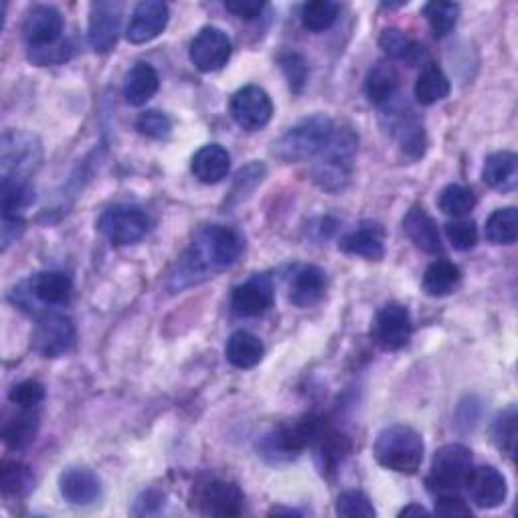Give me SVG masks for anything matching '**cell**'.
Wrapping results in <instances>:
<instances>
[{
    "instance_id": "cell-1",
    "label": "cell",
    "mask_w": 518,
    "mask_h": 518,
    "mask_svg": "<svg viewBox=\"0 0 518 518\" xmlns=\"http://www.w3.org/2000/svg\"><path fill=\"white\" fill-rule=\"evenodd\" d=\"M245 251V237L227 225H207L197 231L189 249L177 264V270L170 274L168 288L181 292L197 286L215 274L237 264Z\"/></svg>"
},
{
    "instance_id": "cell-2",
    "label": "cell",
    "mask_w": 518,
    "mask_h": 518,
    "mask_svg": "<svg viewBox=\"0 0 518 518\" xmlns=\"http://www.w3.org/2000/svg\"><path fill=\"white\" fill-rule=\"evenodd\" d=\"M357 150L359 136L353 128H334L330 140L316 156V162L312 166L314 183L328 193H340L347 189L353 179V160L357 156Z\"/></svg>"
},
{
    "instance_id": "cell-3",
    "label": "cell",
    "mask_w": 518,
    "mask_h": 518,
    "mask_svg": "<svg viewBox=\"0 0 518 518\" xmlns=\"http://www.w3.org/2000/svg\"><path fill=\"white\" fill-rule=\"evenodd\" d=\"M373 454L383 468L397 474L413 476L423 464L425 446L413 427L389 425L377 436Z\"/></svg>"
},
{
    "instance_id": "cell-4",
    "label": "cell",
    "mask_w": 518,
    "mask_h": 518,
    "mask_svg": "<svg viewBox=\"0 0 518 518\" xmlns=\"http://www.w3.org/2000/svg\"><path fill=\"white\" fill-rule=\"evenodd\" d=\"M334 132V122L324 114L302 118L274 142V156L286 164L316 158Z\"/></svg>"
},
{
    "instance_id": "cell-5",
    "label": "cell",
    "mask_w": 518,
    "mask_h": 518,
    "mask_svg": "<svg viewBox=\"0 0 518 518\" xmlns=\"http://www.w3.org/2000/svg\"><path fill=\"white\" fill-rule=\"evenodd\" d=\"M320 429H322L320 419L304 417L296 423L282 425V427L270 431V434L264 436L262 442L257 444V450L270 462L292 460L316 442Z\"/></svg>"
},
{
    "instance_id": "cell-6",
    "label": "cell",
    "mask_w": 518,
    "mask_h": 518,
    "mask_svg": "<svg viewBox=\"0 0 518 518\" xmlns=\"http://www.w3.org/2000/svg\"><path fill=\"white\" fill-rule=\"evenodd\" d=\"M472 470V452L462 444L442 446L431 460L427 488L438 494L458 492Z\"/></svg>"
},
{
    "instance_id": "cell-7",
    "label": "cell",
    "mask_w": 518,
    "mask_h": 518,
    "mask_svg": "<svg viewBox=\"0 0 518 518\" xmlns=\"http://www.w3.org/2000/svg\"><path fill=\"white\" fill-rule=\"evenodd\" d=\"M41 142L23 130H5L0 138V172L3 177H25L39 166Z\"/></svg>"
},
{
    "instance_id": "cell-8",
    "label": "cell",
    "mask_w": 518,
    "mask_h": 518,
    "mask_svg": "<svg viewBox=\"0 0 518 518\" xmlns=\"http://www.w3.org/2000/svg\"><path fill=\"white\" fill-rule=\"evenodd\" d=\"M100 233L114 245H134L148 235L150 219L134 205H112L98 219Z\"/></svg>"
},
{
    "instance_id": "cell-9",
    "label": "cell",
    "mask_w": 518,
    "mask_h": 518,
    "mask_svg": "<svg viewBox=\"0 0 518 518\" xmlns=\"http://www.w3.org/2000/svg\"><path fill=\"white\" fill-rule=\"evenodd\" d=\"M73 282L65 272H41L29 282L21 284L15 292V304L33 312V302L43 306H63L71 300Z\"/></svg>"
},
{
    "instance_id": "cell-10",
    "label": "cell",
    "mask_w": 518,
    "mask_h": 518,
    "mask_svg": "<svg viewBox=\"0 0 518 518\" xmlns=\"http://www.w3.org/2000/svg\"><path fill=\"white\" fill-rule=\"evenodd\" d=\"M231 118L247 132H257L270 124L274 116V104L268 92L259 85H245L233 94L229 104Z\"/></svg>"
},
{
    "instance_id": "cell-11",
    "label": "cell",
    "mask_w": 518,
    "mask_h": 518,
    "mask_svg": "<svg viewBox=\"0 0 518 518\" xmlns=\"http://www.w3.org/2000/svg\"><path fill=\"white\" fill-rule=\"evenodd\" d=\"M77 340L75 324L65 314H45L33 330V349L45 359L67 355Z\"/></svg>"
},
{
    "instance_id": "cell-12",
    "label": "cell",
    "mask_w": 518,
    "mask_h": 518,
    "mask_svg": "<svg viewBox=\"0 0 518 518\" xmlns=\"http://www.w3.org/2000/svg\"><path fill=\"white\" fill-rule=\"evenodd\" d=\"M233 53L229 35L219 27H203L191 41V63L203 73H215L223 69Z\"/></svg>"
},
{
    "instance_id": "cell-13",
    "label": "cell",
    "mask_w": 518,
    "mask_h": 518,
    "mask_svg": "<svg viewBox=\"0 0 518 518\" xmlns=\"http://www.w3.org/2000/svg\"><path fill=\"white\" fill-rule=\"evenodd\" d=\"M375 340L383 351H401L405 349L411 334H413V320L407 306L399 302L385 304L375 318L373 328Z\"/></svg>"
},
{
    "instance_id": "cell-14",
    "label": "cell",
    "mask_w": 518,
    "mask_h": 518,
    "mask_svg": "<svg viewBox=\"0 0 518 518\" xmlns=\"http://www.w3.org/2000/svg\"><path fill=\"white\" fill-rule=\"evenodd\" d=\"M274 306V284L270 276L255 274L231 294V310L239 318H255Z\"/></svg>"
},
{
    "instance_id": "cell-15",
    "label": "cell",
    "mask_w": 518,
    "mask_h": 518,
    "mask_svg": "<svg viewBox=\"0 0 518 518\" xmlns=\"http://www.w3.org/2000/svg\"><path fill=\"white\" fill-rule=\"evenodd\" d=\"M122 29V5L112 0H100L90 9L88 37L96 53H110L120 37Z\"/></svg>"
},
{
    "instance_id": "cell-16",
    "label": "cell",
    "mask_w": 518,
    "mask_h": 518,
    "mask_svg": "<svg viewBox=\"0 0 518 518\" xmlns=\"http://www.w3.org/2000/svg\"><path fill=\"white\" fill-rule=\"evenodd\" d=\"M63 27V15L55 7L37 5L23 21V37L29 43V49H45L61 41Z\"/></svg>"
},
{
    "instance_id": "cell-17",
    "label": "cell",
    "mask_w": 518,
    "mask_h": 518,
    "mask_svg": "<svg viewBox=\"0 0 518 518\" xmlns=\"http://www.w3.org/2000/svg\"><path fill=\"white\" fill-rule=\"evenodd\" d=\"M197 502L203 514L227 518L243 512L245 496L241 488L229 480H211L199 488Z\"/></svg>"
},
{
    "instance_id": "cell-18",
    "label": "cell",
    "mask_w": 518,
    "mask_h": 518,
    "mask_svg": "<svg viewBox=\"0 0 518 518\" xmlns=\"http://www.w3.org/2000/svg\"><path fill=\"white\" fill-rule=\"evenodd\" d=\"M464 488L470 500L480 508H498L504 504L508 494L506 478L494 466L472 468L466 476Z\"/></svg>"
},
{
    "instance_id": "cell-19",
    "label": "cell",
    "mask_w": 518,
    "mask_h": 518,
    "mask_svg": "<svg viewBox=\"0 0 518 518\" xmlns=\"http://www.w3.org/2000/svg\"><path fill=\"white\" fill-rule=\"evenodd\" d=\"M168 19L170 11L166 3H160V0H144L132 13L126 37L134 45L150 43L166 29Z\"/></svg>"
},
{
    "instance_id": "cell-20",
    "label": "cell",
    "mask_w": 518,
    "mask_h": 518,
    "mask_svg": "<svg viewBox=\"0 0 518 518\" xmlns=\"http://www.w3.org/2000/svg\"><path fill=\"white\" fill-rule=\"evenodd\" d=\"M59 492L73 506H92L102 498V480L90 468L73 466L61 472Z\"/></svg>"
},
{
    "instance_id": "cell-21",
    "label": "cell",
    "mask_w": 518,
    "mask_h": 518,
    "mask_svg": "<svg viewBox=\"0 0 518 518\" xmlns=\"http://www.w3.org/2000/svg\"><path fill=\"white\" fill-rule=\"evenodd\" d=\"M338 247L344 253L369 259V262H381L385 255V231L379 223L365 221L357 229L344 235Z\"/></svg>"
},
{
    "instance_id": "cell-22",
    "label": "cell",
    "mask_w": 518,
    "mask_h": 518,
    "mask_svg": "<svg viewBox=\"0 0 518 518\" xmlns=\"http://www.w3.org/2000/svg\"><path fill=\"white\" fill-rule=\"evenodd\" d=\"M231 168V154L221 144H207L191 158V172L203 185H217L227 179Z\"/></svg>"
},
{
    "instance_id": "cell-23",
    "label": "cell",
    "mask_w": 518,
    "mask_h": 518,
    "mask_svg": "<svg viewBox=\"0 0 518 518\" xmlns=\"http://www.w3.org/2000/svg\"><path fill=\"white\" fill-rule=\"evenodd\" d=\"M403 231L415 243L417 249H421L429 255L444 253L440 229H438L436 221L427 215V211L423 207H413V209L407 211V215L403 219Z\"/></svg>"
},
{
    "instance_id": "cell-24",
    "label": "cell",
    "mask_w": 518,
    "mask_h": 518,
    "mask_svg": "<svg viewBox=\"0 0 518 518\" xmlns=\"http://www.w3.org/2000/svg\"><path fill=\"white\" fill-rule=\"evenodd\" d=\"M326 288V272L318 266H304L290 280V302L298 308L316 306L324 298Z\"/></svg>"
},
{
    "instance_id": "cell-25",
    "label": "cell",
    "mask_w": 518,
    "mask_h": 518,
    "mask_svg": "<svg viewBox=\"0 0 518 518\" xmlns=\"http://www.w3.org/2000/svg\"><path fill=\"white\" fill-rule=\"evenodd\" d=\"M482 179L494 191H514L518 185V156L508 150L490 154L482 168Z\"/></svg>"
},
{
    "instance_id": "cell-26",
    "label": "cell",
    "mask_w": 518,
    "mask_h": 518,
    "mask_svg": "<svg viewBox=\"0 0 518 518\" xmlns=\"http://www.w3.org/2000/svg\"><path fill=\"white\" fill-rule=\"evenodd\" d=\"M160 88L158 71L146 63L138 61L124 77V98L130 106H144L148 104Z\"/></svg>"
},
{
    "instance_id": "cell-27",
    "label": "cell",
    "mask_w": 518,
    "mask_h": 518,
    "mask_svg": "<svg viewBox=\"0 0 518 518\" xmlns=\"http://www.w3.org/2000/svg\"><path fill=\"white\" fill-rule=\"evenodd\" d=\"M389 130L397 138L401 150L409 158H421L423 156L425 146H427V138H425L423 122L415 116V112L407 110V112L393 114Z\"/></svg>"
},
{
    "instance_id": "cell-28",
    "label": "cell",
    "mask_w": 518,
    "mask_h": 518,
    "mask_svg": "<svg viewBox=\"0 0 518 518\" xmlns=\"http://www.w3.org/2000/svg\"><path fill=\"white\" fill-rule=\"evenodd\" d=\"M399 73L391 63H377L365 77V96L373 106H389L399 92Z\"/></svg>"
},
{
    "instance_id": "cell-29",
    "label": "cell",
    "mask_w": 518,
    "mask_h": 518,
    "mask_svg": "<svg viewBox=\"0 0 518 518\" xmlns=\"http://www.w3.org/2000/svg\"><path fill=\"white\" fill-rule=\"evenodd\" d=\"M379 45L381 49L395 61H403L409 67H417V65H427L429 53L423 45H419L417 41H413L409 35H405L401 29H385L379 37Z\"/></svg>"
},
{
    "instance_id": "cell-30",
    "label": "cell",
    "mask_w": 518,
    "mask_h": 518,
    "mask_svg": "<svg viewBox=\"0 0 518 518\" xmlns=\"http://www.w3.org/2000/svg\"><path fill=\"white\" fill-rule=\"evenodd\" d=\"M264 342L259 340V336L247 332V330H237L229 336L227 347H225V357L235 369H253L264 359Z\"/></svg>"
},
{
    "instance_id": "cell-31",
    "label": "cell",
    "mask_w": 518,
    "mask_h": 518,
    "mask_svg": "<svg viewBox=\"0 0 518 518\" xmlns=\"http://www.w3.org/2000/svg\"><path fill=\"white\" fill-rule=\"evenodd\" d=\"M450 90H452V83H450L448 75L434 61L423 65L421 73L417 75L415 88H413L415 100L421 106H434V104L446 100L450 96Z\"/></svg>"
},
{
    "instance_id": "cell-32",
    "label": "cell",
    "mask_w": 518,
    "mask_h": 518,
    "mask_svg": "<svg viewBox=\"0 0 518 518\" xmlns=\"http://www.w3.org/2000/svg\"><path fill=\"white\" fill-rule=\"evenodd\" d=\"M462 282V270L448 259H436L423 274V292L431 298H444L458 290Z\"/></svg>"
},
{
    "instance_id": "cell-33",
    "label": "cell",
    "mask_w": 518,
    "mask_h": 518,
    "mask_svg": "<svg viewBox=\"0 0 518 518\" xmlns=\"http://www.w3.org/2000/svg\"><path fill=\"white\" fill-rule=\"evenodd\" d=\"M39 415L33 413V409H21L19 415L5 421L3 425V442L11 450H25L29 448L37 434H39Z\"/></svg>"
},
{
    "instance_id": "cell-34",
    "label": "cell",
    "mask_w": 518,
    "mask_h": 518,
    "mask_svg": "<svg viewBox=\"0 0 518 518\" xmlns=\"http://www.w3.org/2000/svg\"><path fill=\"white\" fill-rule=\"evenodd\" d=\"M35 201V191L25 177H3L0 181V209L3 217H21Z\"/></svg>"
},
{
    "instance_id": "cell-35",
    "label": "cell",
    "mask_w": 518,
    "mask_h": 518,
    "mask_svg": "<svg viewBox=\"0 0 518 518\" xmlns=\"http://www.w3.org/2000/svg\"><path fill=\"white\" fill-rule=\"evenodd\" d=\"M484 233L494 245H512L518 239V211L514 207L496 209L488 217Z\"/></svg>"
},
{
    "instance_id": "cell-36",
    "label": "cell",
    "mask_w": 518,
    "mask_h": 518,
    "mask_svg": "<svg viewBox=\"0 0 518 518\" xmlns=\"http://www.w3.org/2000/svg\"><path fill=\"white\" fill-rule=\"evenodd\" d=\"M35 476L29 466L17 460H5L0 466V488L5 496H25L33 490Z\"/></svg>"
},
{
    "instance_id": "cell-37",
    "label": "cell",
    "mask_w": 518,
    "mask_h": 518,
    "mask_svg": "<svg viewBox=\"0 0 518 518\" xmlns=\"http://www.w3.org/2000/svg\"><path fill=\"white\" fill-rule=\"evenodd\" d=\"M423 15L438 39H444L454 31L460 19V5L448 3V0H434L423 7Z\"/></svg>"
},
{
    "instance_id": "cell-38",
    "label": "cell",
    "mask_w": 518,
    "mask_h": 518,
    "mask_svg": "<svg viewBox=\"0 0 518 518\" xmlns=\"http://www.w3.org/2000/svg\"><path fill=\"white\" fill-rule=\"evenodd\" d=\"M318 444V460H320V468L322 472L326 470H334L342 458L349 454V440L340 436L338 431H332V429H320V434L316 438Z\"/></svg>"
},
{
    "instance_id": "cell-39",
    "label": "cell",
    "mask_w": 518,
    "mask_h": 518,
    "mask_svg": "<svg viewBox=\"0 0 518 518\" xmlns=\"http://www.w3.org/2000/svg\"><path fill=\"white\" fill-rule=\"evenodd\" d=\"M516 440H518V415L516 407L510 405L492 423V442L496 448L506 454L508 458H514L516 454Z\"/></svg>"
},
{
    "instance_id": "cell-40",
    "label": "cell",
    "mask_w": 518,
    "mask_h": 518,
    "mask_svg": "<svg viewBox=\"0 0 518 518\" xmlns=\"http://www.w3.org/2000/svg\"><path fill=\"white\" fill-rule=\"evenodd\" d=\"M338 13H340V7L332 3V0H312V3H306L302 7L300 19L304 29L312 33H324L336 23Z\"/></svg>"
},
{
    "instance_id": "cell-41",
    "label": "cell",
    "mask_w": 518,
    "mask_h": 518,
    "mask_svg": "<svg viewBox=\"0 0 518 518\" xmlns=\"http://www.w3.org/2000/svg\"><path fill=\"white\" fill-rule=\"evenodd\" d=\"M438 207L454 219H464L474 211L476 195L462 185H448L438 197Z\"/></svg>"
},
{
    "instance_id": "cell-42",
    "label": "cell",
    "mask_w": 518,
    "mask_h": 518,
    "mask_svg": "<svg viewBox=\"0 0 518 518\" xmlns=\"http://www.w3.org/2000/svg\"><path fill=\"white\" fill-rule=\"evenodd\" d=\"M336 514L347 518H373L377 510L365 492L347 490L336 498Z\"/></svg>"
},
{
    "instance_id": "cell-43",
    "label": "cell",
    "mask_w": 518,
    "mask_h": 518,
    "mask_svg": "<svg viewBox=\"0 0 518 518\" xmlns=\"http://www.w3.org/2000/svg\"><path fill=\"white\" fill-rule=\"evenodd\" d=\"M446 237L458 251H470L478 243V227L474 221L456 219L446 225Z\"/></svg>"
},
{
    "instance_id": "cell-44",
    "label": "cell",
    "mask_w": 518,
    "mask_h": 518,
    "mask_svg": "<svg viewBox=\"0 0 518 518\" xmlns=\"http://www.w3.org/2000/svg\"><path fill=\"white\" fill-rule=\"evenodd\" d=\"M278 63H280L286 79H288L290 90L300 94L304 90L306 81H308V63H306V59L302 55H298V53H284V55H280Z\"/></svg>"
},
{
    "instance_id": "cell-45",
    "label": "cell",
    "mask_w": 518,
    "mask_h": 518,
    "mask_svg": "<svg viewBox=\"0 0 518 518\" xmlns=\"http://www.w3.org/2000/svg\"><path fill=\"white\" fill-rule=\"evenodd\" d=\"M136 128L146 138L166 140L170 136V132H172V120L164 112L150 110V112L140 114V118L136 122Z\"/></svg>"
},
{
    "instance_id": "cell-46",
    "label": "cell",
    "mask_w": 518,
    "mask_h": 518,
    "mask_svg": "<svg viewBox=\"0 0 518 518\" xmlns=\"http://www.w3.org/2000/svg\"><path fill=\"white\" fill-rule=\"evenodd\" d=\"M9 399L19 409H37L45 399V387L35 379H27L11 389Z\"/></svg>"
},
{
    "instance_id": "cell-47",
    "label": "cell",
    "mask_w": 518,
    "mask_h": 518,
    "mask_svg": "<svg viewBox=\"0 0 518 518\" xmlns=\"http://www.w3.org/2000/svg\"><path fill=\"white\" fill-rule=\"evenodd\" d=\"M73 45L69 41H59L45 49H29V59L35 65H59L63 61H69L73 57Z\"/></svg>"
},
{
    "instance_id": "cell-48",
    "label": "cell",
    "mask_w": 518,
    "mask_h": 518,
    "mask_svg": "<svg viewBox=\"0 0 518 518\" xmlns=\"http://www.w3.org/2000/svg\"><path fill=\"white\" fill-rule=\"evenodd\" d=\"M436 514L446 518H470L472 508L458 492H444L436 498Z\"/></svg>"
},
{
    "instance_id": "cell-49",
    "label": "cell",
    "mask_w": 518,
    "mask_h": 518,
    "mask_svg": "<svg viewBox=\"0 0 518 518\" xmlns=\"http://www.w3.org/2000/svg\"><path fill=\"white\" fill-rule=\"evenodd\" d=\"M264 175H266V166H264V164H259V162L247 164L245 168H241V170L237 172L235 187H233V193H231V195L245 197V195L251 193L259 183H262Z\"/></svg>"
},
{
    "instance_id": "cell-50",
    "label": "cell",
    "mask_w": 518,
    "mask_h": 518,
    "mask_svg": "<svg viewBox=\"0 0 518 518\" xmlns=\"http://www.w3.org/2000/svg\"><path fill=\"white\" fill-rule=\"evenodd\" d=\"M225 9L239 19L255 21L266 11V3H257V0H227Z\"/></svg>"
},
{
    "instance_id": "cell-51",
    "label": "cell",
    "mask_w": 518,
    "mask_h": 518,
    "mask_svg": "<svg viewBox=\"0 0 518 518\" xmlns=\"http://www.w3.org/2000/svg\"><path fill=\"white\" fill-rule=\"evenodd\" d=\"M25 231V221L23 217H3V227H0V247L7 251Z\"/></svg>"
},
{
    "instance_id": "cell-52",
    "label": "cell",
    "mask_w": 518,
    "mask_h": 518,
    "mask_svg": "<svg viewBox=\"0 0 518 518\" xmlns=\"http://www.w3.org/2000/svg\"><path fill=\"white\" fill-rule=\"evenodd\" d=\"M399 516H429V510H425L423 506H419V504H409V506H405L401 512H399Z\"/></svg>"
}]
</instances>
